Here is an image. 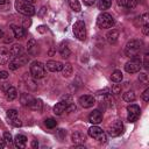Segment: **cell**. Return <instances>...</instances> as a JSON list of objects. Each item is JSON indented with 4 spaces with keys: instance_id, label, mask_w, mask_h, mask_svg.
I'll return each instance as SVG.
<instances>
[{
    "instance_id": "obj_2",
    "label": "cell",
    "mask_w": 149,
    "mask_h": 149,
    "mask_svg": "<svg viewBox=\"0 0 149 149\" xmlns=\"http://www.w3.org/2000/svg\"><path fill=\"white\" fill-rule=\"evenodd\" d=\"M14 6H15V9L24 16H33L35 14L34 5L26 0H15Z\"/></svg>"
},
{
    "instance_id": "obj_7",
    "label": "cell",
    "mask_w": 149,
    "mask_h": 149,
    "mask_svg": "<svg viewBox=\"0 0 149 149\" xmlns=\"http://www.w3.org/2000/svg\"><path fill=\"white\" fill-rule=\"evenodd\" d=\"M72 30H73L74 36L78 40L84 41L86 38V26H85V22L84 21L78 20L77 22H74V24L72 27Z\"/></svg>"
},
{
    "instance_id": "obj_49",
    "label": "cell",
    "mask_w": 149,
    "mask_h": 149,
    "mask_svg": "<svg viewBox=\"0 0 149 149\" xmlns=\"http://www.w3.org/2000/svg\"><path fill=\"white\" fill-rule=\"evenodd\" d=\"M8 3V0H0V5H6Z\"/></svg>"
},
{
    "instance_id": "obj_33",
    "label": "cell",
    "mask_w": 149,
    "mask_h": 149,
    "mask_svg": "<svg viewBox=\"0 0 149 149\" xmlns=\"http://www.w3.org/2000/svg\"><path fill=\"white\" fill-rule=\"evenodd\" d=\"M44 123H45V126H47L48 128H55L56 125H57L56 120L52 119V118H48V119H45V120H44Z\"/></svg>"
},
{
    "instance_id": "obj_24",
    "label": "cell",
    "mask_w": 149,
    "mask_h": 149,
    "mask_svg": "<svg viewBox=\"0 0 149 149\" xmlns=\"http://www.w3.org/2000/svg\"><path fill=\"white\" fill-rule=\"evenodd\" d=\"M59 54H61V56L63 58H68L71 55V50L69 49L66 42H62L61 43V45H59Z\"/></svg>"
},
{
    "instance_id": "obj_11",
    "label": "cell",
    "mask_w": 149,
    "mask_h": 149,
    "mask_svg": "<svg viewBox=\"0 0 149 149\" xmlns=\"http://www.w3.org/2000/svg\"><path fill=\"white\" fill-rule=\"evenodd\" d=\"M123 133V123L121 120L114 121L109 127H108V134L112 137H116Z\"/></svg>"
},
{
    "instance_id": "obj_32",
    "label": "cell",
    "mask_w": 149,
    "mask_h": 149,
    "mask_svg": "<svg viewBox=\"0 0 149 149\" xmlns=\"http://www.w3.org/2000/svg\"><path fill=\"white\" fill-rule=\"evenodd\" d=\"M112 5V0H99V3H98V7L99 9L104 10V9H108Z\"/></svg>"
},
{
    "instance_id": "obj_29",
    "label": "cell",
    "mask_w": 149,
    "mask_h": 149,
    "mask_svg": "<svg viewBox=\"0 0 149 149\" xmlns=\"http://www.w3.org/2000/svg\"><path fill=\"white\" fill-rule=\"evenodd\" d=\"M111 79H112V81H114V83H121V80L123 79L122 72H121L120 70H114V71L112 72Z\"/></svg>"
},
{
    "instance_id": "obj_38",
    "label": "cell",
    "mask_w": 149,
    "mask_h": 149,
    "mask_svg": "<svg viewBox=\"0 0 149 149\" xmlns=\"http://www.w3.org/2000/svg\"><path fill=\"white\" fill-rule=\"evenodd\" d=\"M10 123H12L14 127H21V126H22V121L20 120L19 116L15 118V119H13V120H10Z\"/></svg>"
},
{
    "instance_id": "obj_25",
    "label": "cell",
    "mask_w": 149,
    "mask_h": 149,
    "mask_svg": "<svg viewBox=\"0 0 149 149\" xmlns=\"http://www.w3.org/2000/svg\"><path fill=\"white\" fill-rule=\"evenodd\" d=\"M33 100H34V97H31V95L28 94V93H22L21 97H20L21 105H22V106H26V107H29V105L31 104Z\"/></svg>"
},
{
    "instance_id": "obj_21",
    "label": "cell",
    "mask_w": 149,
    "mask_h": 149,
    "mask_svg": "<svg viewBox=\"0 0 149 149\" xmlns=\"http://www.w3.org/2000/svg\"><path fill=\"white\" fill-rule=\"evenodd\" d=\"M30 73H24V76H23V79H24V81H26V86L29 88V90H33V91H35L36 88H37V85L35 84V78L31 76H29Z\"/></svg>"
},
{
    "instance_id": "obj_15",
    "label": "cell",
    "mask_w": 149,
    "mask_h": 149,
    "mask_svg": "<svg viewBox=\"0 0 149 149\" xmlns=\"http://www.w3.org/2000/svg\"><path fill=\"white\" fill-rule=\"evenodd\" d=\"M88 121L92 125H99L102 121V113L99 109H94L88 115Z\"/></svg>"
},
{
    "instance_id": "obj_39",
    "label": "cell",
    "mask_w": 149,
    "mask_h": 149,
    "mask_svg": "<svg viewBox=\"0 0 149 149\" xmlns=\"http://www.w3.org/2000/svg\"><path fill=\"white\" fill-rule=\"evenodd\" d=\"M142 99H143L146 102L149 101V88H148V87L143 91V93H142Z\"/></svg>"
},
{
    "instance_id": "obj_18",
    "label": "cell",
    "mask_w": 149,
    "mask_h": 149,
    "mask_svg": "<svg viewBox=\"0 0 149 149\" xmlns=\"http://www.w3.org/2000/svg\"><path fill=\"white\" fill-rule=\"evenodd\" d=\"M27 51H28V55H30V56H35L38 52V45L34 38H31L27 42Z\"/></svg>"
},
{
    "instance_id": "obj_37",
    "label": "cell",
    "mask_w": 149,
    "mask_h": 149,
    "mask_svg": "<svg viewBox=\"0 0 149 149\" xmlns=\"http://www.w3.org/2000/svg\"><path fill=\"white\" fill-rule=\"evenodd\" d=\"M139 80H140L143 85H148V76H147V73H140Z\"/></svg>"
},
{
    "instance_id": "obj_28",
    "label": "cell",
    "mask_w": 149,
    "mask_h": 149,
    "mask_svg": "<svg viewBox=\"0 0 149 149\" xmlns=\"http://www.w3.org/2000/svg\"><path fill=\"white\" fill-rule=\"evenodd\" d=\"M61 71H62V76L68 78V77H70L72 74V65L70 63H65V64H63Z\"/></svg>"
},
{
    "instance_id": "obj_45",
    "label": "cell",
    "mask_w": 149,
    "mask_h": 149,
    "mask_svg": "<svg viewBox=\"0 0 149 149\" xmlns=\"http://www.w3.org/2000/svg\"><path fill=\"white\" fill-rule=\"evenodd\" d=\"M84 1V3L86 5V6H92L94 2H95V0H83Z\"/></svg>"
},
{
    "instance_id": "obj_51",
    "label": "cell",
    "mask_w": 149,
    "mask_h": 149,
    "mask_svg": "<svg viewBox=\"0 0 149 149\" xmlns=\"http://www.w3.org/2000/svg\"><path fill=\"white\" fill-rule=\"evenodd\" d=\"M26 1H28V2H30V3H34L36 0H26Z\"/></svg>"
},
{
    "instance_id": "obj_22",
    "label": "cell",
    "mask_w": 149,
    "mask_h": 149,
    "mask_svg": "<svg viewBox=\"0 0 149 149\" xmlns=\"http://www.w3.org/2000/svg\"><path fill=\"white\" fill-rule=\"evenodd\" d=\"M116 2H118L119 6L125 7V8H128V9H133L137 5V1L136 0H116Z\"/></svg>"
},
{
    "instance_id": "obj_13",
    "label": "cell",
    "mask_w": 149,
    "mask_h": 149,
    "mask_svg": "<svg viewBox=\"0 0 149 149\" xmlns=\"http://www.w3.org/2000/svg\"><path fill=\"white\" fill-rule=\"evenodd\" d=\"M12 61V56L9 49L7 47H0V64L6 65Z\"/></svg>"
},
{
    "instance_id": "obj_19",
    "label": "cell",
    "mask_w": 149,
    "mask_h": 149,
    "mask_svg": "<svg viewBox=\"0 0 149 149\" xmlns=\"http://www.w3.org/2000/svg\"><path fill=\"white\" fill-rule=\"evenodd\" d=\"M71 141L74 144H81V143H84L86 141V136L81 132H74L71 135Z\"/></svg>"
},
{
    "instance_id": "obj_26",
    "label": "cell",
    "mask_w": 149,
    "mask_h": 149,
    "mask_svg": "<svg viewBox=\"0 0 149 149\" xmlns=\"http://www.w3.org/2000/svg\"><path fill=\"white\" fill-rule=\"evenodd\" d=\"M29 108L33 109V111H37V112H41L42 108H43V102L41 99H36L34 98V100L31 101V104L29 105Z\"/></svg>"
},
{
    "instance_id": "obj_8",
    "label": "cell",
    "mask_w": 149,
    "mask_h": 149,
    "mask_svg": "<svg viewBox=\"0 0 149 149\" xmlns=\"http://www.w3.org/2000/svg\"><path fill=\"white\" fill-rule=\"evenodd\" d=\"M72 102H73V101H72V98H71L70 95H65V97H63V99L54 106V113H55L56 115H61V114H63V112H65L66 108H68V106L71 105Z\"/></svg>"
},
{
    "instance_id": "obj_27",
    "label": "cell",
    "mask_w": 149,
    "mask_h": 149,
    "mask_svg": "<svg viewBox=\"0 0 149 149\" xmlns=\"http://www.w3.org/2000/svg\"><path fill=\"white\" fill-rule=\"evenodd\" d=\"M12 30H13L14 36L16 38H22L24 36V28L23 27H20V26H16V24H12Z\"/></svg>"
},
{
    "instance_id": "obj_1",
    "label": "cell",
    "mask_w": 149,
    "mask_h": 149,
    "mask_svg": "<svg viewBox=\"0 0 149 149\" xmlns=\"http://www.w3.org/2000/svg\"><path fill=\"white\" fill-rule=\"evenodd\" d=\"M142 44L143 43L140 40H130V41H128L126 47H125V55L127 57H129V58L137 57L139 52L142 49Z\"/></svg>"
},
{
    "instance_id": "obj_40",
    "label": "cell",
    "mask_w": 149,
    "mask_h": 149,
    "mask_svg": "<svg viewBox=\"0 0 149 149\" xmlns=\"http://www.w3.org/2000/svg\"><path fill=\"white\" fill-rule=\"evenodd\" d=\"M142 65H143L144 69H148V68H149V57H148V54H146V56H144V61L142 62Z\"/></svg>"
},
{
    "instance_id": "obj_30",
    "label": "cell",
    "mask_w": 149,
    "mask_h": 149,
    "mask_svg": "<svg viewBox=\"0 0 149 149\" xmlns=\"http://www.w3.org/2000/svg\"><path fill=\"white\" fill-rule=\"evenodd\" d=\"M123 100L126 101V102H133L134 100H135V93H134V91H127L126 93H123Z\"/></svg>"
},
{
    "instance_id": "obj_20",
    "label": "cell",
    "mask_w": 149,
    "mask_h": 149,
    "mask_svg": "<svg viewBox=\"0 0 149 149\" xmlns=\"http://www.w3.org/2000/svg\"><path fill=\"white\" fill-rule=\"evenodd\" d=\"M9 52H10V56H12V59H13V58L20 56L21 54H23V48H22L21 44L15 43V44H13V45L9 48Z\"/></svg>"
},
{
    "instance_id": "obj_4",
    "label": "cell",
    "mask_w": 149,
    "mask_h": 149,
    "mask_svg": "<svg viewBox=\"0 0 149 149\" xmlns=\"http://www.w3.org/2000/svg\"><path fill=\"white\" fill-rule=\"evenodd\" d=\"M29 71H30V76H33L35 79H41V78H43L45 76V66L40 61L31 62Z\"/></svg>"
},
{
    "instance_id": "obj_14",
    "label": "cell",
    "mask_w": 149,
    "mask_h": 149,
    "mask_svg": "<svg viewBox=\"0 0 149 149\" xmlns=\"http://www.w3.org/2000/svg\"><path fill=\"white\" fill-rule=\"evenodd\" d=\"M44 66H45V70H48L50 72H57V71L62 70L63 64L61 62H58V61H48L44 64Z\"/></svg>"
},
{
    "instance_id": "obj_36",
    "label": "cell",
    "mask_w": 149,
    "mask_h": 149,
    "mask_svg": "<svg viewBox=\"0 0 149 149\" xmlns=\"http://www.w3.org/2000/svg\"><path fill=\"white\" fill-rule=\"evenodd\" d=\"M3 140H5V142H6L7 144H10V143L13 142V137H12L10 133L5 132V133H3Z\"/></svg>"
},
{
    "instance_id": "obj_12",
    "label": "cell",
    "mask_w": 149,
    "mask_h": 149,
    "mask_svg": "<svg viewBox=\"0 0 149 149\" xmlns=\"http://www.w3.org/2000/svg\"><path fill=\"white\" fill-rule=\"evenodd\" d=\"M78 102H79V105H80L83 108H90V107H92V106L95 104V99H94L93 95L84 94V95H80V97H79Z\"/></svg>"
},
{
    "instance_id": "obj_47",
    "label": "cell",
    "mask_w": 149,
    "mask_h": 149,
    "mask_svg": "<svg viewBox=\"0 0 149 149\" xmlns=\"http://www.w3.org/2000/svg\"><path fill=\"white\" fill-rule=\"evenodd\" d=\"M5 146H6L5 140H0V149H3V148H5Z\"/></svg>"
},
{
    "instance_id": "obj_46",
    "label": "cell",
    "mask_w": 149,
    "mask_h": 149,
    "mask_svg": "<svg viewBox=\"0 0 149 149\" xmlns=\"http://www.w3.org/2000/svg\"><path fill=\"white\" fill-rule=\"evenodd\" d=\"M31 147H33V148H37V147H38V142H37V140H34V141L31 142Z\"/></svg>"
},
{
    "instance_id": "obj_50",
    "label": "cell",
    "mask_w": 149,
    "mask_h": 149,
    "mask_svg": "<svg viewBox=\"0 0 149 149\" xmlns=\"http://www.w3.org/2000/svg\"><path fill=\"white\" fill-rule=\"evenodd\" d=\"M1 37H3V31L0 29V38H1Z\"/></svg>"
},
{
    "instance_id": "obj_5",
    "label": "cell",
    "mask_w": 149,
    "mask_h": 149,
    "mask_svg": "<svg viewBox=\"0 0 149 149\" xmlns=\"http://www.w3.org/2000/svg\"><path fill=\"white\" fill-rule=\"evenodd\" d=\"M142 68V61L139 57H133L125 64V71L128 73H136Z\"/></svg>"
},
{
    "instance_id": "obj_35",
    "label": "cell",
    "mask_w": 149,
    "mask_h": 149,
    "mask_svg": "<svg viewBox=\"0 0 149 149\" xmlns=\"http://www.w3.org/2000/svg\"><path fill=\"white\" fill-rule=\"evenodd\" d=\"M121 90H122V87H121V85L118 84V83L112 86V93H113V94H120V93H121Z\"/></svg>"
},
{
    "instance_id": "obj_3",
    "label": "cell",
    "mask_w": 149,
    "mask_h": 149,
    "mask_svg": "<svg viewBox=\"0 0 149 149\" xmlns=\"http://www.w3.org/2000/svg\"><path fill=\"white\" fill-rule=\"evenodd\" d=\"M115 21L113 19V16L108 13H101L98 15L97 17V26L100 28V29H108V28H112L114 26Z\"/></svg>"
},
{
    "instance_id": "obj_23",
    "label": "cell",
    "mask_w": 149,
    "mask_h": 149,
    "mask_svg": "<svg viewBox=\"0 0 149 149\" xmlns=\"http://www.w3.org/2000/svg\"><path fill=\"white\" fill-rule=\"evenodd\" d=\"M5 97H6V99H7L8 101H13V100L17 97V91H16V88L13 87V86H9V87L5 91Z\"/></svg>"
},
{
    "instance_id": "obj_44",
    "label": "cell",
    "mask_w": 149,
    "mask_h": 149,
    "mask_svg": "<svg viewBox=\"0 0 149 149\" xmlns=\"http://www.w3.org/2000/svg\"><path fill=\"white\" fill-rule=\"evenodd\" d=\"M97 93H98L99 95H102V94H104V95H105V94H108V93H109V88H104V91H98Z\"/></svg>"
},
{
    "instance_id": "obj_41",
    "label": "cell",
    "mask_w": 149,
    "mask_h": 149,
    "mask_svg": "<svg viewBox=\"0 0 149 149\" xmlns=\"http://www.w3.org/2000/svg\"><path fill=\"white\" fill-rule=\"evenodd\" d=\"M142 33L144 35H149V23L142 24Z\"/></svg>"
},
{
    "instance_id": "obj_17",
    "label": "cell",
    "mask_w": 149,
    "mask_h": 149,
    "mask_svg": "<svg viewBox=\"0 0 149 149\" xmlns=\"http://www.w3.org/2000/svg\"><path fill=\"white\" fill-rule=\"evenodd\" d=\"M13 141H14L15 147L19 148V149H23V148H26V146H27V137H26L23 134H17V135L14 137Z\"/></svg>"
},
{
    "instance_id": "obj_48",
    "label": "cell",
    "mask_w": 149,
    "mask_h": 149,
    "mask_svg": "<svg viewBox=\"0 0 149 149\" xmlns=\"http://www.w3.org/2000/svg\"><path fill=\"white\" fill-rule=\"evenodd\" d=\"M9 86H10V85H9L8 83H3V85H2V90H3V91H6V90H7Z\"/></svg>"
},
{
    "instance_id": "obj_10",
    "label": "cell",
    "mask_w": 149,
    "mask_h": 149,
    "mask_svg": "<svg viewBox=\"0 0 149 149\" xmlns=\"http://www.w3.org/2000/svg\"><path fill=\"white\" fill-rule=\"evenodd\" d=\"M141 114V109L137 105L132 104L127 107V121L128 122H135Z\"/></svg>"
},
{
    "instance_id": "obj_16",
    "label": "cell",
    "mask_w": 149,
    "mask_h": 149,
    "mask_svg": "<svg viewBox=\"0 0 149 149\" xmlns=\"http://www.w3.org/2000/svg\"><path fill=\"white\" fill-rule=\"evenodd\" d=\"M119 35H120L119 30H118V29L112 28V29H111V30H109V31L106 34V41H107L109 44H114V43L118 41Z\"/></svg>"
},
{
    "instance_id": "obj_34",
    "label": "cell",
    "mask_w": 149,
    "mask_h": 149,
    "mask_svg": "<svg viewBox=\"0 0 149 149\" xmlns=\"http://www.w3.org/2000/svg\"><path fill=\"white\" fill-rule=\"evenodd\" d=\"M6 114H7V118L9 119V121L19 116V114H17V111H16V109H8Z\"/></svg>"
},
{
    "instance_id": "obj_31",
    "label": "cell",
    "mask_w": 149,
    "mask_h": 149,
    "mask_svg": "<svg viewBox=\"0 0 149 149\" xmlns=\"http://www.w3.org/2000/svg\"><path fill=\"white\" fill-rule=\"evenodd\" d=\"M69 6L73 12H80V9H81L78 0H69Z\"/></svg>"
},
{
    "instance_id": "obj_9",
    "label": "cell",
    "mask_w": 149,
    "mask_h": 149,
    "mask_svg": "<svg viewBox=\"0 0 149 149\" xmlns=\"http://www.w3.org/2000/svg\"><path fill=\"white\" fill-rule=\"evenodd\" d=\"M29 61H30V57H29L28 55L21 54L20 56H17V57L13 58V59L8 63V66H9V69H10V70H16V69H19L20 66L26 65Z\"/></svg>"
},
{
    "instance_id": "obj_43",
    "label": "cell",
    "mask_w": 149,
    "mask_h": 149,
    "mask_svg": "<svg viewBox=\"0 0 149 149\" xmlns=\"http://www.w3.org/2000/svg\"><path fill=\"white\" fill-rule=\"evenodd\" d=\"M28 17H29V16H27V17L23 20V27H24V28H28V27L31 24V20L28 19Z\"/></svg>"
},
{
    "instance_id": "obj_42",
    "label": "cell",
    "mask_w": 149,
    "mask_h": 149,
    "mask_svg": "<svg viewBox=\"0 0 149 149\" xmlns=\"http://www.w3.org/2000/svg\"><path fill=\"white\" fill-rule=\"evenodd\" d=\"M9 76V73L5 70H0V79H7Z\"/></svg>"
},
{
    "instance_id": "obj_6",
    "label": "cell",
    "mask_w": 149,
    "mask_h": 149,
    "mask_svg": "<svg viewBox=\"0 0 149 149\" xmlns=\"http://www.w3.org/2000/svg\"><path fill=\"white\" fill-rule=\"evenodd\" d=\"M88 135L92 137V139H94V140H98L99 142H101V143H105L106 141H107V136H106V133L100 128V127H98L97 125H93L90 129H88Z\"/></svg>"
}]
</instances>
